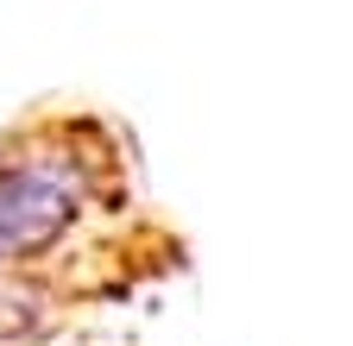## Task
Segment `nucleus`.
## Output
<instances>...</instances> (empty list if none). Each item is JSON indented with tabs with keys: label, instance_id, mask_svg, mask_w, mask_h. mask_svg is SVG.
I'll return each instance as SVG.
<instances>
[{
	"label": "nucleus",
	"instance_id": "f257e3e1",
	"mask_svg": "<svg viewBox=\"0 0 353 346\" xmlns=\"http://www.w3.org/2000/svg\"><path fill=\"white\" fill-rule=\"evenodd\" d=\"M82 221V170L70 158L0 164V265H32Z\"/></svg>",
	"mask_w": 353,
	"mask_h": 346
},
{
	"label": "nucleus",
	"instance_id": "f03ea898",
	"mask_svg": "<svg viewBox=\"0 0 353 346\" xmlns=\"http://www.w3.org/2000/svg\"><path fill=\"white\" fill-rule=\"evenodd\" d=\"M44 327V302L38 296H0V346L7 340H26Z\"/></svg>",
	"mask_w": 353,
	"mask_h": 346
}]
</instances>
